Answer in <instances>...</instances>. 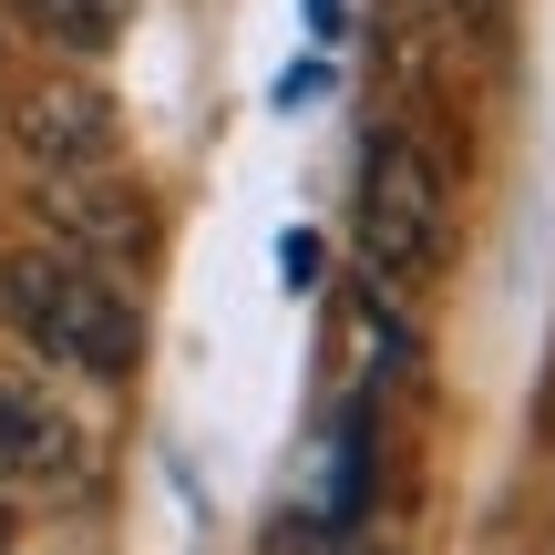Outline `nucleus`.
Returning <instances> with one entry per match:
<instances>
[{"instance_id":"nucleus-2","label":"nucleus","mask_w":555,"mask_h":555,"mask_svg":"<svg viewBox=\"0 0 555 555\" xmlns=\"http://www.w3.org/2000/svg\"><path fill=\"white\" fill-rule=\"evenodd\" d=\"M350 247L380 288H422L453 258V176L422 134H371L360 155V196H350Z\"/></svg>"},{"instance_id":"nucleus-10","label":"nucleus","mask_w":555,"mask_h":555,"mask_svg":"<svg viewBox=\"0 0 555 555\" xmlns=\"http://www.w3.org/2000/svg\"><path fill=\"white\" fill-rule=\"evenodd\" d=\"M453 11H463V21H494V11H504V0H453Z\"/></svg>"},{"instance_id":"nucleus-9","label":"nucleus","mask_w":555,"mask_h":555,"mask_svg":"<svg viewBox=\"0 0 555 555\" xmlns=\"http://www.w3.org/2000/svg\"><path fill=\"white\" fill-rule=\"evenodd\" d=\"M309 31H319V41L339 31V0H309Z\"/></svg>"},{"instance_id":"nucleus-5","label":"nucleus","mask_w":555,"mask_h":555,"mask_svg":"<svg viewBox=\"0 0 555 555\" xmlns=\"http://www.w3.org/2000/svg\"><path fill=\"white\" fill-rule=\"evenodd\" d=\"M62 483H82L73 412H52L31 380H0V494H62Z\"/></svg>"},{"instance_id":"nucleus-6","label":"nucleus","mask_w":555,"mask_h":555,"mask_svg":"<svg viewBox=\"0 0 555 555\" xmlns=\"http://www.w3.org/2000/svg\"><path fill=\"white\" fill-rule=\"evenodd\" d=\"M11 21L52 52H114L134 31V0H11Z\"/></svg>"},{"instance_id":"nucleus-11","label":"nucleus","mask_w":555,"mask_h":555,"mask_svg":"<svg viewBox=\"0 0 555 555\" xmlns=\"http://www.w3.org/2000/svg\"><path fill=\"white\" fill-rule=\"evenodd\" d=\"M0 545H11V525H0Z\"/></svg>"},{"instance_id":"nucleus-1","label":"nucleus","mask_w":555,"mask_h":555,"mask_svg":"<svg viewBox=\"0 0 555 555\" xmlns=\"http://www.w3.org/2000/svg\"><path fill=\"white\" fill-rule=\"evenodd\" d=\"M0 319L31 339L52 371H82V380H124L144 360V309L114 268L73 258V247L31 237L0 258Z\"/></svg>"},{"instance_id":"nucleus-4","label":"nucleus","mask_w":555,"mask_h":555,"mask_svg":"<svg viewBox=\"0 0 555 555\" xmlns=\"http://www.w3.org/2000/svg\"><path fill=\"white\" fill-rule=\"evenodd\" d=\"M11 144H21L31 176H103L124 155V124H114V103L93 82H41V93H21Z\"/></svg>"},{"instance_id":"nucleus-7","label":"nucleus","mask_w":555,"mask_h":555,"mask_svg":"<svg viewBox=\"0 0 555 555\" xmlns=\"http://www.w3.org/2000/svg\"><path fill=\"white\" fill-rule=\"evenodd\" d=\"M330 504H339V525L371 504V412H350V422H339V453H330Z\"/></svg>"},{"instance_id":"nucleus-8","label":"nucleus","mask_w":555,"mask_h":555,"mask_svg":"<svg viewBox=\"0 0 555 555\" xmlns=\"http://www.w3.org/2000/svg\"><path fill=\"white\" fill-rule=\"evenodd\" d=\"M278 268H288V288H319V237H309V227L278 237Z\"/></svg>"},{"instance_id":"nucleus-3","label":"nucleus","mask_w":555,"mask_h":555,"mask_svg":"<svg viewBox=\"0 0 555 555\" xmlns=\"http://www.w3.org/2000/svg\"><path fill=\"white\" fill-rule=\"evenodd\" d=\"M41 227H52V247H73V258H93V268H134L144 247H155V206H144V185H124L114 165H103V176H41Z\"/></svg>"}]
</instances>
